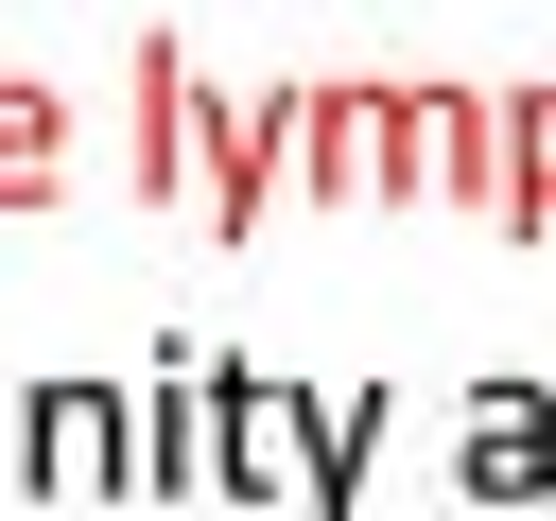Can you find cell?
<instances>
[{"instance_id": "cell-2", "label": "cell", "mask_w": 556, "mask_h": 521, "mask_svg": "<svg viewBox=\"0 0 556 521\" xmlns=\"http://www.w3.org/2000/svg\"><path fill=\"white\" fill-rule=\"evenodd\" d=\"M17 486L35 504H122L139 486V382H17Z\"/></svg>"}, {"instance_id": "cell-7", "label": "cell", "mask_w": 556, "mask_h": 521, "mask_svg": "<svg viewBox=\"0 0 556 521\" xmlns=\"http://www.w3.org/2000/svg\"><path fill=\"white\" fill-rule=\"evenodd\" d=\"M70 156H87L70 87H52V69H0V208H52V191H70Z\"/></svg>"}, {"instance_id": "cell-4", "label": "cell", "mask_w": 556, "mask_h": 521, "mask_svg": "<svg viewBox=\"0 0 556 521\" xmlns=\"http://www.w3.org/2000/svg\"><path fill=\"white\" fill-rule=\"evenodd\" d=\"M295 469H313V382L226 365V486H243V504H295Z\"/></svg>"}, {"instance_id": "cell-10", "label": "cell", "mask_w": 556, "mask_h": 521, "mask_svg": "<svg viewBox=\"0 0 556 521\" xmlns=\"http://www.w3.org/2000/svg\"><path fill=\"white\" fill-rule=\"evenodd\" d=\"M0 486H17V382H0Z\"/></svg>"}, {"instance_id": "cell-8", "label": "cell", "mask_w": 556, "mask_h": 521, "mask_svg": "<svg viewBox=\"0 0 556 521\" xmlns=\"http://www.w3.org/2000/svg\"><path fill=\"white\" fill-rule=\"evenodd\" d=\"M365 452H382V382H313V469H295V521H348V504H365Z\"/></svg>"}, {"instance_id": "cell-3", "label": "cell", "mask_w": 556, "mask_h": 521, "mask_svg": "<svg viewBox=\"0 0 556 521\" xmlns=\"http://www.w3.org/2000/svg\"><path fill=\"white\" fill-rule=\"evenodd\" d=\"M139 486H226V347L139 365Z\"/></svg>"}, {"instance_id": "cell-1", "label": "cell", "mask_w": 556, "mask_h": 521, "mask_svg": "<svg viewBox=\"0 0 556 521\" xmlns=\"http://www.w3.org/2000/svg\"><path fill=\"white\" fill-rule=\"evenodd\" d=\"M434 174V87H295V191H417Z\"/></svg>"}, {"instance_id": "cell-9", "label": "cell", "mask_w": 556, "mask_h": 521, "mask_svg": "<svg viewBox=\"0 0 556 521\" xmlns=\"http://www.w3.org/2000/svg\"><path fill=\"white\" fill-rule=\"evenodd\" d=\"M504 208H556V87H504Z\"/></svg>"}, {"instance_id": "cell-5", "label": "cell", "mask_w": 556, "mask_h": 521, "mask_svg": "<svg viewBox=\"0 0 556 521\" xmlns=\"http://www.w3.org/2000/svg\"><path fill=\"white\" fill-rule=\"evenodd\" d=\"M208 87H191V52L174 35H139V191H208Z\"/></svg>"}, {"instance_id": "cell-6", "label": "cell", "mask_w": 556, "mask_h": 521, "mask_svg": "<svg viewBox=\"0 0 556 521\" xmlns=\"http://www.w3.org/2000/svg\"><path fill=\"white\" fill-rule=\"evenodd\" d=\"M469 486L486 504H539L556 486V382H469Z\"/></svg>"}]
</instances>
